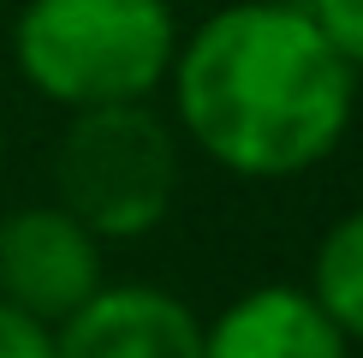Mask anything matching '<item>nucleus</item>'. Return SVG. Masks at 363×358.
I'll use <instances>...</instances> for the list:
<instances>
[{
    "label": "nucleus",
    "mask_w": 363,
    "mask_h": 358,
    "mask_svg": "<svg viewBox=\"0 0 363 358\" xmlns=\"http://www.w3.org/2000/svg\"><path fill=\"white\" fill-rule=\"evenodd\" d=\"M179 126L238 179H292L328 161L352 126L357 72L298 0L208 12L173 54Z\"/></svg>",
    "instance_id": "1"
},
{
    "label": "nucleus",
    "mask_w": 363,
    "mask_h": 358,
    "mask_svg": "<svg viewBox=\"0 0 363 358\" xmlns=\"http://www.w3.org/2000/svg\"><path fill=\"white\" fill-rule=\"evenodd\" d=\"M179 18L167 0H24L12 60L60 108L149 102L173 72Z\"/></svg>",
    "instance_id": "2"
},
{
    "label": "nucleus",
    "mask_w": 363,
    "mask_h": 358,
    "mask_svg": "<svg viewBox=\"0 0 363 358\" xmlns=\"http://www.w3.org/2000/svg\"><path fill=\"white\" fill-rule=\"evenodd\" d=\"M60 209L96 239H138L167 221L179 197V143L149 102L78 108L54 156Z\"/></svg>",
    "instance_id": "3"
},
{
    "label": "nucleus",
    "mask_w": 363,
    "mask_h": 358,
    "mask_svg": "<svg viewBox=\"0 0 363 358\" xmlns=\"http://www.w3.org/2000/svg\"><path fill=\"white\" fill-rule=\"evenodd\" d=\"M101 287V245L66 209H18L0 221V293L42 322H66Z\"/></svg>",
    "instance_id": "4"
},
{
    "label": "nucleus",
    "mask_w": 363,
    "mask_h": 358,
    "mask_svg": "<svg viewBox=\"0 0 363 358\" xmlns=\"http://www.w3.org/2000/svg\"><path fill=\"white\" fill-rule=\"evenodd\" d=\"M54 358H203V322L161 287H96L60 322Z\"/></svg>",
    "instance_id": "5"
},
{
    "label": "nucleus",
    "mask_w": 363,
    "mask_h": 358,
    "mask_svg": "<svg viewBox=\"0 0 363 358\" xmlns=\"http://www.w3.org/2000/svg\"><path fill=\"white\" fill-rule=\"evenodd\" d=\"M203 358H345V335L315 293L256 287L203 328Z\"/></svg>",
    "instance_id": "6"
},
{
    "label": "nucleus",
    "mask_w": 363,
    "mask_h": 358,
    "mask_svg": "<svg viewBox=\"0 0 363 358\" xmlns=\"http://www.w3.org/2000/svg\"><path fill=\"white\" fill-rule=\"evenodd\" d=\"M315 305L340 322L345 340H363V209L328 227L315 251Z\"/></svg>",
    "instance_id": "7"
},
{
    "label": "nucleus",
    "mask_w": 363,
    "mask_h": 358,
    "mask_svg": "<svg viewBox=\"0 0 363 358\" xmlns=\"http://www.w3.org/2000/svg\"><path fill=\"white\" fill-rule=\"evenodd\" d=\"M298 6H304L315 18V30L340 48L345 66L363 72V0H298Z\"/></svg>",
    "instance_id": "8"
},
{
    "label": "nucleus",
    "mask_w": 363,
    "mask_h": 358,
    "mask_svg": "<svg viewBox=\"0 0 363 358\" xmlns=\"http://www.w3.org/2000/svg\"><path fill=\"white\" fill-rule=\"evenodd\" d=\"M0 358H54V335L42 317L0 298Z\"/></svg>",
    "instance_id": "9"
}]
</instances>
